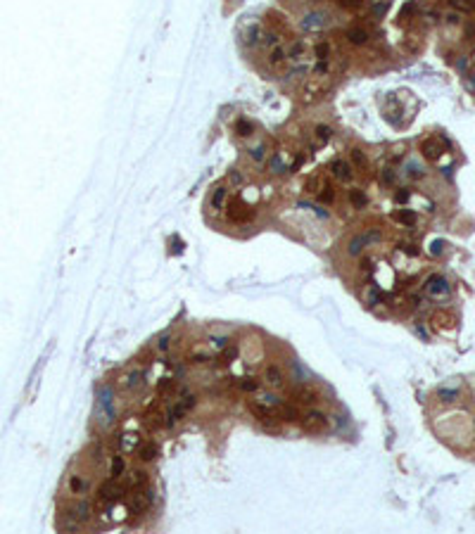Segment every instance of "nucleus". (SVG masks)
<instances>
[{"mask_svg": "<svg viewBox=\"0 0 475 534\" xmlns=\"http://www.w3.org/2000/svg\"><path fill=\"white\" fill-rule=\"evenodd\" d=\"M193 406H195V397H186L181 404H176V406L169 411V420H167V425H174L176 420H181V418L186 416Z\"/></svg>", "mask_w": 475, "mask_h": 534, "instance_id": "11", "label": "nucleus"}, {"mask_svg": "<svg viewBox=\"0 0 475 534\" xmlns=\"http://www.w3.org/2000/svg\"><path fill=\"white\" fill-rule=\"evenodd\" d=\"M323 185H326V183H323L321 176H309V181L304 183V190L309 192V195H319Z\"/></svg>", "mask_w": 475, "mask_h": 534, "instance_id": "32", "label": "nucleus"}, {"mask_svg": "<svg viewBox=\"0 0 475 534\" xmlns=\"http://www.w3.org/2000/svg\"><path fill=\"white\" fill-rule=\"evenodd\" d=\"M266 152H269V147H266V143H257V145H252L250 150H247V154H250L252 162H264L266 159Z\"/></svg>", "mask_w": 475, "mask_h": 534, "instance_id": "29", "label": "nucleus"}, {"mask_svg": "<svg viewBox=\"0 0 475 534\" xmlns=\"http://www.w3.org/2000/svg\"><path fill=\"white\" fill-rule=\"evenodd\" d=\"M340 8H345V10H359L361 8V0H335Z\"/></svg>", "mask_w": 475, "mask_h": 534, "instance_id": "46", "label": "nucleus"}, {"mask_svg": "<svg viewBox=\"0 0 475 534\" xmlns=\"http://www.w3.org/2000/svg\"><path fill=\"white\" fill-rule=\"evenodd\" d=\"M345 38L350 41L352 46H366L368 43V31L361 27H350L345 31Z\"/></svg>", "mask_w": 475, "mask_h": 534, "instance_id": "19", "label": "nucleus"}, {"mask_svg": "<svg viewBox=\"0 0 475 534\" xmlns=\"http://www.w3.org/2000/svg\"><path fill=\"white\" fill-rule=\"evenodd\" d=\"M238 38L245 48H257L264 41V29H261L259 22H245L238 29Z\"/></svg>", "mask_w": 475, "mask_h": 534, "instance_id": "1", "label": "nucleus"}, {"mask_svg": "<svg viewBox=\"0 0 475 534\" xmlns=\"http://www.w3.org/2000/svg\"><path fill=\"white\" fill-rule=\"evenodd\" d=\"M238 387L242 389V392H247V394H254V392H259V380L257 378H242L240 382H238Z\"/></svg>", "mask_w": 475, "mask_h": 534, "instance_id": "34", "label": "nucleus"}, {"mask_svg": "<svg viewBox=\"0 0 475 534\" xmlns=\"http://www.w3.org/2000/svg\"><path fill=\"white\" fill-rule=\"evenodd\" d=\"M299 423H302V427H304V432L319 435V432H323V430L328 427V418H326V413H321V411L309 408L306 413L299 416Z\"/></svg>", "mask_w": 475, "mask_h": 534, "instance_id": "2", "label": "nucleus"}, {"mask_svg": "<svg viewBox=\"0 0 475 534\" xmlns=\"http://www.w3.org/2000/svg\"><path fill=\"white\" fill-rule=\"evenodd\" d=\"M444 252V242H442V240H435V242H432V254H442Z\"/></svg>", "mask_w": 475, "mask_h": 534, "instance_id": "54", "label": "nucleus"}, {"mask_svg": "<svg viewBox=\"0 0 475 534\" xmlns=\"http://www.w3.org/2000/svg\"><path fill=\"white\" fill-rule=\"evenodd\" d=\"M347 199H350V204L354 209H366L368 207V197L361 188H352V190L347 192Z\"/></svg>", "mask_w": 475, "mask_h": 534, "instance_id": "21", "label": "nucleus"}, {"mask_svg": "<svg viewBox=\"0 0 475 534\" xmlns=\"http://www.w3.org/2000/svg\"><path fill=\"white\" fill-rule=\"evenodd\" d=\"M145 423H147V427H150V430H157V427H162V416H160V413H150Z\"/></svg>", "mask_w": 475, "mask_h": 534, "instance_id": "45", "label": "nucleus"}, {"mask_svg": "<svg viewBox=\"0 0 475 534\" xmlns=\"http://www.w3.org/2000/svg\"><path fill=\"white\" fill-rule=\"evenodd\" d=\"M264 378L269 382V387H273V389L285 387V375H283V371H280L278 366H269L266 373H264Z\"/></svg>", "mask_w": 475, "mask_h": 534, "instance_id": "16", "label": "nucleus"}, {"mask_svg": "<svg viewBox=\"0 0 475 534\" xmlns=\"http://www.w3.org/2000/svg\"><path fill=\"white\" fill-rule=\"evenodd\" d=\"M235 133H238L240 138L254 136V126H252V121H247V119H238V121H235Z\"/></svg>", "mask_w": 475, "mask_h": 534, "instance_id": "31", "label": "nucleus"}, {"mask_svg": "<svg viewBox=\"0 0 475 534\" xmlns=\"http://www.w3.org/2000/svg\"><path fill=\"white\" fill-rule=\"evenodd\" d=\"M276 413L283 423H299V408L295 404H278Z\"/></svg>", "mask_w": 475, "mask_h": 534, "instance_id": "15", "label": "nucleus"}, {"mask_svg": "<svg viewBox=\"0 0 475 534\" xmlns=\"http://www.w3.org/2000/svg\"><path fill=\"white\" fill-rule=\"evenodd\" d=\"M93 508H90L88 501H81V503H76V508H74V520H79V522H88L90 520V513Z\"/></svg>", "mask_w": 475, "mask_h": 534, "instance_id": "27", "label": "nucleus"}, {"mask_svg": "<svg viewBox=\"0 0 475 534\" xmlns=\"http://www.w3.org/2000/svg\"><path fill=\"white\" fill-rule=\"evenodd\" d=\"M364 235H366L368 244H371V242H380V240H383V233L376 230V228H373V230H368V233H364Z\"/></svg>", "mask_w": 475, "mask_h": 534, "instance_id": "47", "label": "nucleus"}, {"mask_svg": "<svg viewBox=\"0 0 475 534\" xmlns=\"http://www.w3.org/2000/svg\"><path fill=\"white\" fill-rule=\"evenodd\" d=\"M314 55H316V60H328L331 57V43L328 41H319L314 46Z\"/></svg>", "mask_w": 475, "mask_h": 534, "instance_id": "35", "label": "nucleus"}, {"mask_svg": "<svg viewBox=\"0 0 475 534\" xmlns=\"http://www.w3.org/2000/svg\"><path fill=\"white\" fill-rule=\"evenodd\" d=\"M432 323H435V328H437V330H442V328H451V326H454V318L447 316V314H435Z\"/></svg>", "mask_w": 475, "mask_h": 534, "instance_id": "37", "label": "nucleus"}, {"mask_svg": "<svg viewBox=\"0 0 475 534\" xmlns=\"http://www.w3.org/2000/svg\"><path fill=\"white\" fill-rule=\"evenodd\" d=\"M160 456V449H157V444H152V442H147V444H143L140 449H138V458L143 463H150V461H154Z\"/></svg>", "mask_w": 475, "mask_h": 534, "instance_id": "24", "label": "nucleus"}, {"mask_svg": "<svg viewBox=\"0 0 475 534\" xmlns=\"http://www.w3.org/2000/svg\"><path fill=\"white\" fill-rule=\"evenodd\" d=\"M228 181L233 183V185H242V173L238 171V169H231V173H228Z\"/></svg>", "mask_w": 475, "mask_h": 534, "instance_id": "48", "label": "nucleus"}, {"mask_svg": "<svg viewBox=\"0 0 475 534\" xmlns=\"http://www.w3.org/2000/svg\"><path fill=\"white\" fill-rule=\"evenodd\" d=\"M252 216H254L252 207H247L242 199H233V202L228 204V211H226V218H228L231 223H247Z\"/></svg>", "mask_w": 475, "mask_h": 534, "instance_id": "4", "label": "nucleus"}, {"mask_svg": "<svg viewBox=\"0 0 475 534\" xmlns=\"http://www.w3.org/2000/svg\"><path fill=\"white\" fill-rule=\"evenodd\" d=\"M447 22H449V24H456L458 17H456V15H447Z\"/></svg>", "mask_w": 475, "mask_h": 534, "instance_id": "57", "label": "nucleus"}, {"mask_svg": "<svg viewBox=\"0 0 475 534\" xmlns=\"http://www.w3.org/2000/svg\"><path fill=\"white\" fill-rule=\"evenodd\" d=\"M328 72H331V62L328 60H316V64L311 67V74H314L316 79H326Z\"/></svg>", "mask_w": 475, "mask_h": 534, "instance_id": "33", "label": "nucleus"}, {"mask_svg": "<svg viewBox=\"0 0 475 534\" xmlns=\"http://www.w3.org/2000/svg\"><path fill=\"white\" fill-rule=\"evenodd\" d=\"M190 361H193V363H209V361H212V356H209V352L195 349V352L190 354Z\"/></svg>", "mask_w": 475, "mask_h": 534, "instance_id": "40", "label": "nucleus"}, {"mask_svg": "<svg viewBox=\"0 0 475 534\" xmlns=\"http://www.w3.org/2000/svg\"><path fill=\"white\" fill-rule=\"evenodd\" d=\"M385 10H387V3H385V0H380L378 5H373V15H376V17H380Z\"/></svg>", "mask_w": 475, "mask_h": 534, "instance_id": "52", "label": "nucleus"}, {"mask_svg": "<svg viewBox=\"0 0 475 534\" xmlns=\"http://www.w3.org/2000/svg\"><path fill=\"white\" fill-rule=\"evenodd\" d=\"M292 397L299 401V404H306V406H314L321 401V394L316 387H309V385H302V387L292 389Z\"/></svg>", "mask_w": 475, "mask_h": 534, "instance_id": "8", "label": "nucleus"}, {"mask_svg": "<svg viewBox=\"0 0 475 534\" xmlns=\"http://www.w3.org/2000/svg\"><path fill=\"white\" fill-rule=\"evenodd\" d=\"M328 171H331L340 183H350L352 176H354V171H352V164H347L345 159H333V162L328 164Z\"/></svg>", "mask_w": 475, "mask_h": 534, "instance_id": "7", "label": "nucleus"}, {"mask_svg": "<svg viewBox=\"0 0 475 534\" xmlns=\"http://www.w3.org/2000/svg\"><path fill=\"white\" fill-rule=\"evenodd\" d=\"M109 477H114V480H121L124 477V458L121 456H112V463H109Z\"/></svg>", "mask_w": 475, "mask_h": 534, "instance_id": "28", "label": "nucleus"}, {"mask_svg": "<svg viewBox=\"0 0 475 534\" xmlns=\"http://www.w3.org/2000/svg\"><path fill=\"white\" fill-rule=\"evenodd\" d=\"M326 24H328V19H326L323 12H309V15L302 19V27H304L306 31H319V29H323Z\"/></svg>", "mask_w": 475, "mask_h": 534, "instance_id": "14", "label": "nucleus"}, {"mask_svg": "<svg viewBox=\"0 0 475 534\" xmlns=\"http://www.w3.org/2000/svg\"><path fill=\"white\" fill-rule=\"evenodd\" d=\"M314 133H316V138H319L321 143H328V140L333 138V128L326 126V124H319V126L314 128Z\"/></svg>", "mask_w": 475, "mask_h": 534, "instance_id": "39", "label": "nucleus"}, {"mask_svg": "<svg viewBox=\"0 0 475 534\" xmlns=\"http://www.w3.org/2000/svg\"><path fill=\"white\" fill-rule=\"evenodd\" d=\"M380 181L385 183V185H392L395 183V171L392 169H380Z\"/></svg>", "mask_w": 475, "mask_h": 534, "instance_id": "44", "label": "nucleus"}, {"mask_svg": "<svg viewBox=\"0 0 475 534\" xmlns=\"http://www.w3.org/2000/svg\"><path fill=\"white\" fill-rule=\"evenodd\" d=\"M169 342H171L169 335H162L160 340H157V349H160V352H167V349H169Z\"/></svg>", "mask_w": 475, "mask_h": 534, "instance_id": "49", "label": "nucleus"}, {"mask_svg": "<svg viewBox=\"0 0 475 534\" xmlns=\"http://www.w3.org/2000/svg\"><path fill=\"white\" fill-rule=\"evenodd\" d=\"M437 394H439V399H442V401H447V404H449V401H456V397H458L456 389H439Z\"/></svg>", "mask_w": 475, "mask_h": 534, "instance_id": "42", "label": "nucleus"}, {"mask_svg": "<svg viewBox=\"0 0 475 534\" xmlns=\"http://www.w3.org/2000/svg\"><path fill=\"white\" fill-rule=\"evenodd\" d=\"M326 81L323 79H311V81H306L304 86H302V91H299V100L304 102V105H314V102H319V100L326 95Z\"/></svg>", "mask_w": 475, "mask_h": 534, "instance_id": "3", "label": "nucleus"}, {"mask_svg": "<svg viewBox=\"0 0 475 534\" xmlns=\"http://www.w3.org/2000/svg\"><path fill=\"white\" fill-rule=\"evenodd\" d=\"M449 8L461 12V15H470L475 10V0H449Z\"/></svg>", "mask_w": 475, "mask_h": 534, "instance_id": "30", "label": "nucleus"}, {"mask_svg": "<svg viewBox=\"0 0 475 534\" xmlns=\"http://www.w3.org/2000/svg\"><path fill=\"white\" fill-rule=\"evenodd\" d=\"M150 503H152V491H150V489H147V491H133V496H131V508H133V510L143 513Z\"/></svg>", "mask_w": 475, "mask_h": 534, "instance_id": "18", "label": "nucleus"}, {"mask_svg": "<svg viewBox=\"0 0 475 534\" xmlns=\"http://www.w3.org/2000/svg\"><path fill=\"white\" fill-rule=\"evenodd\" d=\"M143 373H131L128 375V389H135V387H143Z\"/></svg>", "mask_w": 475, "mask_h": 534, "instance_id": "41", "label": "nucleus"}, {"mask_svg": "<svg viewBox=\"0 0 475 534\" xmlns=\"http://www.w3.org/2000/svg\"><path fill=\"white\" fill-rule=\"evenodd\" d=\"M264 43H266L269 48L278 46V36H276V34H264Z\"/></svg>", "mask_w": 475, "mask_h": 534, "instance_id": "51", "label": "nucleus"}, {"mask_svg": "<svg viewBox=\"0 0 475 534\" xmlns=\"http://www.w3.org/2000/svg\"><path fill=\"white\" fill-rule=\"evenodd\" d=\"M406 169H409V176H411V178H421V176H423V173H421V169H418L416 164H409Z\"/></svg>", "mask_w": 475, "mask_h": 534, "instance_id": "53", "label": "nucleus"}, {"mask_svg": "<svg viewBox=\"0 0 475 534\" xmlns=\"http://www.w3.org/2000/svg\"><path fill=\"white\" fill-rule=\"evenodd\" d=\"M371 263H373V259H364V261H361V269H364V271H371Z\"/></svg>", "mask_w": 475, "mask_h": 534, "instance_id": "56", "label": "nucleus"}, {"mask_svg": "<svg viewBox=\"0 0 475 534\" xmlns=\"http://www.w3.org/2000/svg\"><path fill=\"white\" fill-rule=\"evenodd\" d=\"M266 62H269V67H273V69H278V67H283V64L287 62V48L285 46H273L269 50V55H266Z\"/></svg>", "mask_w": 475, "mask_h": 534, "instance_id": "13", "label": "nucleus"}, {"mask_svg": "<svg viewBox=\"0 0 475 534\" xmlns=\"http://www.w3.org/2000/svg\"><path fill=\"white\" fill-rule=\"evenodd\" d=\"M67 487H69V494H74V496H83V494H88L90 482L86 480V477H81V475H72Z\"/></svg>", "mask_w": 475, "mask_h": 534, "instance_id": "17", "label": "nucleus"}, {"mask_svg": "<svg viewBox=\"0 0 475 534\" xmlns=\"http://www.w3.org/2000/svg\"><path fill=\"white\" fill-rule=\"evenodd\" d=\"M226 202H228V190H226L224 185L214 188L212 195H209V209H212L214 214H219V211L226 207Z\"/></svg>", "mask_w": 475, "mask_h": 534, "instance_id": "12", "label": "nucleus"}, {"mask_svg": "<svg viewBox=\"0 0 475 534\" xmlns=\"http://www.w3.org/2000/svg\"><path fill=\"white\" fill-rule=\"evenodd\" d=\"M395 221H397V223H402V226H406V228H411V226H416L418 216H416V211H411V209H397V211H395Z\"/></svg>", "mask_w": 475, "mask_h": 534, "instance_id": "22", "label": "nucleus"}, {"mask_svg": "<svg viewBox=\"0 0 475 534\" xmlns=\"http://www.w3.org/2000/svg\"><path fill=\"white\" fill-rule=\"evenodd\" d=\"M145 482H147V472H145V470H133V472H131V477H126V480L121 482V487H124V489H133V487L145 484Z\"/></svg>", "mask_w": 475, "mask_h": 534, "instance_id": "25", "label": "nucleus"}, {"mask_svg": "<svg viewBox=\"0 0 475 534\" xmlns=\"http://www.w3.org/2000/svg\"><path fill=\"white\" fill-rule=\"evenodd\" d=\"M238 359V347L235 344H226L224 352H221V363H233Z\"/></svg>", "mask_w": 475, "mask_h": 534, "instance_id": "36", "label": "nucleus"}, {"mask_svg": "<svg viewBox=\"0 0 475 534\" xmlns=\"http://www.w3.org/2000/svg\"><path fill=\"white\" fill-rule=\"evenodd\" d=\"M121 494H124V487L121 484H117V480L114 477H109L102 487H100L98 491V501L100 503H112V501H119L121 498Z\"/></svg>", "mask_w": 475, "mask_h": 534, "instance_id": "5", "label": "nucleus"}, {"mask_svg": "<svg viewBox=\"0 0 475 534\" xmlns=\"http://www.w3.org/2000/svg\"><path fill=\"white\" fill-rule=\"evenodd\" d=\"M290 169H292V166H290V164H285V162H283V157H280V154H273V157H271V162H269V171L273 173V176H283V173H287V171H290Z\"/></svg>", "mask_w": 475, "mask_h": 534, "instance_id": "26", "label": "nucleus"}, {"mask_svg": "<svg viewBox=\"0 0 475 534\" xmlns=\"http://www.w3.org/2000/svg\"><path fill=\"white\" fill-rule=\"evenodd\" d=\"M409 199H411V192L406 190V188H402V190L395 192V202H397V204H406Z\"/></svg>", "mask_w": 475, "mask_h": 534, "instance_id": "43", "label": "nucleus"}, {"mask_svg": "<svg viewBox=\"0 0 475 534\" xmlns=\"http://www.w3.org/2000/svg\"><path fill=\"white\" fill-rule=\"evenodd\" d=\"M209 342H212V347H216V349H224L226 344H228V340H226V337H212Z\"/></svg>", "mask_w": 475, "mask_h": 534, "instance_id": "50", "label": "nucleus"}, {"mask_svg": "<svg viewBox=\"0 0 475 534\" xmlns=\"http://www.w3.org/2000/svg\"><path fill=\"white\" fill-rule=\"evenodd\" d=\"M364 247H368L366 235H354L350 242H347V254H350V256H359V254L364 252Z\"/></svg>", "mask_w": 475, "mask_h": 534, "instance_id": "23", "label": "nucleus"}, {"mask_svg": "<svg viewBox=\"0 0 475 534\" xmlns=\"http://www.w3.org/2000/svg\"><path fill=\"white\" fill-rule=\"evenodd\" d=\"M449 283L444 276H439V273H435V276H430L428 281H425V292L430 295V297H447L449 295Z\"/></svg>", "mask_w": 475, "mask_h": 534, "instance_id": "6", "label": "nucleus"}, {"mask_svg": "<svg viewBox=\"0 0 475 534\" xmlns=\"http://www.w3.org/2000/svg\"><path fill=\"white\" fill-rule=\"evenodd\" d=\"M402 249H404V252H409V254H418V247H416V244H411V242L402 244Z\"/></svg>", "mask_w": 475, "mask_h": 534, "instance_id": "55", "label": "nucleus"}, {"mask_svg": "<svg viewBox=\"0 0 475 534\" xmlns=\"http://www.w3.org/2000/svg\"><path fill=\"white\" fill-rule=\"evenodd\" d=\"M306 53H309V46H306V41L304 38H295L290 46H287V60L290 62H302L306 57Z\"/></svg>", "mask_w": 475, "mask_h": 534, "instance_id": "10", "label": "nucleus"}, {"mask_svg": "<svg viewBox=\"0 0 475 534\" xmlns=\"http://www.w3.org/2000/svg\"><path fill=\"white\" fill-rule=\"evenodd\" d=\"M319 199H321L323 204H333L335 202V188L333 185H323L321 192H319Z\"/></svg>", "mask_w": 475, "mask_h": 534, "instance_id": "38", "label": "nucleus"}, {"mask_svg": "<svg viewBox=\"0 0 475 534\" xmlns=\"http://www.w3.org/2000/svg\"><path fill=\"white\" fill-rule=\"evenodd\" d=\"M442 143L439 140H435V138H425V140H421V154L428 159V162H437L439 157H442Z\"/></svg>", "mask_w": 475, "mask_h": 534, "instance_id": "9", "label": "nucleus"}, {"mask_svg": "<svg viewBox=\"0 0 475 534\" xmlns=\"http://www.w3.org/2000/svg\"><path fill=\"white\" fill-rule=\"evenodd\" d=\"M350 162L354 169H359V171H364V173L368 171V157L361 147H352L350 150Z\"/></svg>", "mask_w": 475, "mask_h": 534, "instance_id": "20", "label": "nucleus"}]
</instances>
